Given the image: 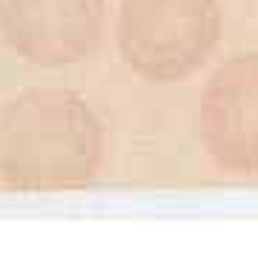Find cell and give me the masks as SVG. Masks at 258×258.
<instances>
[{
	"instance_id": "277c9868",
	"label": "cell",
	"mask_w": 258,
	"mask_h": 258,
	"mask_svg": "<svg viewBox=\"0 0 258 258\" xmlns=\"http://www.w3.org/2000/svg\"><path fill=\"white\" fill-rule=\"evenodd\" d=\"M106 23V0H0V35L32 66L60 69L89 57Z\"/></svg>"
},
{
	"instance_id": "6da1fadb",
	"label": "cell",
	"mask_w": 258,
	"mask_h": 258,
	"mask_svg": "<svg viewBox=\"0 0 258 258\" xmlns=\"http://www.w3.org/2000/svg\"><path fill=\"white\" fill-rule=\"evenodd\" d=\"M106 155L95 109L72 89L32 86L0 109V181L12 189H78L92 184Z\"/></svg>"
},
{
	"instance_id": "3957f363",
	"label": "cell",
	"mask_w": 258,
	"mask_h": 258,
	"mask_svg": "<svg viewBox=\"0 0 258 258\" xmlns=\"http://www.w3.org/2000/svg\"><path fill=\"white\" fill-rule=\"evenodd\" d=\"M198 135L227 175L258 178V52L227 57L198 98Z\"/></svg>"
},
{
	"instance_id": "7a4b0ae2",
	"label": "cell",
	"mask_w": 258,
	"mask_h": 258,
	"mask_svg": "<svg viewBox=\"0 0 258 258\" xmlns=\"http://www.w3.org/2000/svg\"><path fill=\"white\" fill-rule=\"evenodd\" d=\"M218 0H120V60L149 83H181L210 63L221 40Z\"/></svg>"
}]
</instances>
